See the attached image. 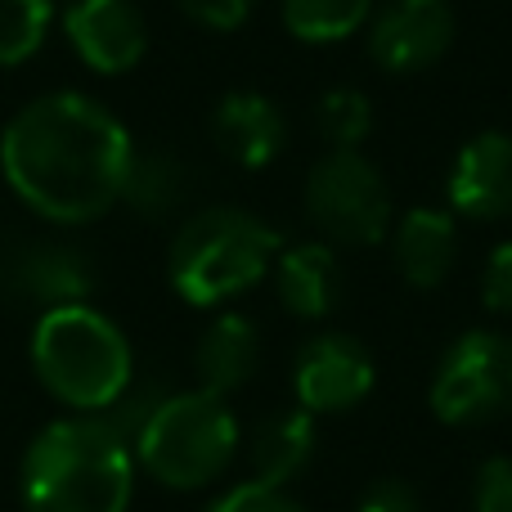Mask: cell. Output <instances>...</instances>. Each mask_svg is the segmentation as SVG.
<instances>
[{
	"mask_svg": "<svg viewBox=\"0 0 512 512\" xmlns=\"http://www.w3.org/2000/svg\"><path fill=\"white\" fill-rule=\"evenodd\" d=\"M355 512H418V495L405 486V481L382 477L360 495V508Z\"/></svg>",
	"mask_w": 512,
	"mask_h": 512,
	"instance_id": "26",
	"label": "cell"
},
{
	"mask_svg": "<svg viewBox=\"0 0 512 512\" xmlns=\"http://www.w3.org/2000/svg\"><path fill=\"white\" fill-rule=\"evenodd\" d=\"M373 355L351 333H319L297 351L292 391L306 414H342L373 391Z\"/></svg>",
	"mask_w": 512,
	"mask_h": 512,
	"instance_id": "8",
	"label": "cell"
},
{
	"mask_svg": "<svg viewBox=\"0 0 512 512\" xmlns=\"http://www.w3.org/2000/svg\"><path fill=\"white\" fill-rule=\"evenodd\" d=\"M306 216L328 243L373 248L391 234V189L360 149H328L306 176Z\"/></svg>",
	"mask_w": 512,
	"mask_h": 512,
	"instance_id": "6",
	"label": "cell"
},
{
	"mask_svg": "<svg viewBox=\"0 0 512 512\" xmlns=\"http://www.w3.org/2000/svg\"><path fill=\"white\" fill-rule=\"evenodd\" d=\"M450 207L468 221H504L512 216V135L481 131L454 153L445 180Z\"/></svg>",
	"mask_w": 512,
	"mask_h": 512,
	"instance_id": "11",
	"label": "cell"
},
{
	"mask_svg": "<svg viewBox=\"0 0 512 512\" xmlns=\"http://www.w3.org/2000/svg\"><path fill=\"white\" fill-rule=\"evenodd\" d=\"M54 23L50 0H0V68H18L45 45Z\"/></svg>",
	"mask_w": 512,
	"mask_h": 512,
	"instance_id": "20",
	"label": "cell"
},
{
	"mask_svg": "<svg viewBox=\"0 0 512 512\" xmlns=\"http://www.w3.org/2000/svg\"><path fill=\"white\" fill-rule=\"evenodd\" d=\"M63 32L77 59L104 77L131 72L149 50V27L135 0H72L63 14Z\"/></svg>",
	"mask_w": 512,
	"mask_h": 512,
	"instance_id": "10",
	"label": "cell"
},
{
	"mask_svg": "<svg viewBox=\"0 0 512 512\" xmlns=\"http://www.w3.org/2000/svg\"><path fill=\"white\" fill-rule=\"evenodd\" d=\"M391 256H396V270L409 288H436V283H445V274L454 270V256H459L454 216L436 212V207L405 212L400 221H391Z\"/></svg>",
	"mask_w": 512,
	"mask_h": 512,
	"instance_id": "14",
	"label": "cell"
},
{
	"mask_svg": "<svg viewBox=\"0 0 512 512\" xmlns=\"http://www.w3.org/2000/svg\"><path fill=\"white\" fill-rule=\"evenodd\" d=\"M427 405L450 427H477L512 409V337L472 328L454 337L427 387Z\"/></svg>",
	"mask_w": 512,
	"mask_h": 512,
	"instance_id": "7",
	"label": "cell"
},
{
	"mask_svg": "<svg viewBox=\"0 0 512 512\" xmlns=\"http://www.w3.org/2000/svg\"><path fill=\"white\" fill-rule=\"evenodd\" d=\"M373 18V0H283V27L306 45H333Z\"/></svg>",
	"mask_w": 512,
	"mask_h": 512,
	"instance_id": "19",
	"label": "cell"
},
{
	"mask_svg": "<svg viewBox=\"0 0 512 512\" xmlns=\"http://www.w3.org/2000/svg\"><path fill=\"white\" fill-rule=\"evenodd\" d=\"M32 369L59 405L104 414L135 378L131 342L95 306H59L36 319Z\"/></svg>",
	"mask_w": 512,
	"mask_h": 512,
	"instance_id": "3",
	"label": "cell"
},
{
	"mask_svg": "<svg viewBox=\"0 0 512 512\" xmlns=\"http://www.w3.org/2000/svg\"><path fill=\"white\" fill-rule=\"evenodd\" d=\"M18 495L27 512H126L135 450L104 414L59 418L27 445Z\"/></svg>",
	"mask_w": 512,
	"mask_h": 512,
	"instance_id": "2",
	"label": "cell"
},
{
	"mask_svg": "<svg viewBox=\"0 0 512 512\" xmlns=\"http://www.w3.org/2000/svg\"><path fill=\"white\" fill-rule=\"evenodd\" d=\"M131 153V135L104 104L59 90L14 113L0 140V167L9 189L45 221L86 225L122 198Z\"/></svg>",
	"mask_w": 512,
	"mask_h": 512,
	"instance_id": "1",
	"label": "cell"
},
{
	"mask_svg": "<svg viewBox=\"0 0 512 512\" xmlns=\"http://www.w3.org/2000/svg\"><path fill=\"white\" fill-rule=\"evenodd\" d=\"M481 301L495 315H512V239L499 243L486 256V270H481Z\"/></svg>",
	"mask_w": 512,
	"mask_h": 512,
	"instance_id": "24",
	"label": "cell"
},
{
	"mask_svg": "<svg viewBox=\"0 0 512 512\" xmlns=\"http://www.w3.org/2000/svg\"><path fill=\"white\" fill-rule=\"evenodd\" d=\"M472 512H512V459L495 454L477 468L472 481Z\"/></svg>",
	"mask_w": 512,
	"mask_h": 512,
	"instance_id": "23",
	"label": "cell"
},
{
	"mask_svg": "<svg viewBox=\"0 0 512 512\" xmlns=\"http://www.w3.org/2000/svg\"><path fill=\"white\" fill-rule=\"evenodd\" d=\"M279 230L243 207H207L176 230L167 256L171 288L189 306H221L256 288L279 256Z\"/></svg>",
	"mask_w": 512,
	"mask_h": 512,
	"instance_id": "4",
	"label": "cell"
},
{
	"mask_svg": "<svg viewBox=\"0 0 512 512\" xmlns=\"http://www.w3.org/2000/svg\"><path fill=\"white\" fill-rule=\"evenodd\" d=\"M212 140L239 167H270L288 144V122H283L279 104L265 99L261 90H230L212 113Z\"/></svg>",
	"mask_w": 512,
	"mask_h": 512,
	"instance_id": "12",
	"label": "cell"
},
{
	"mask_svg": "<svg viewBox=\"0 0 512 512\" xmlns=\"http://www.w3.org/2000/svg\"><path fill=\"white\" fill-rule=\"evenodd\" d=\"M256 364H261V333L248 315H234V310L216 315L194 346L198 391H212V396H230L243 382H252Z\"/></svg>",
	"mask_w": 512,
	"mask_h": 512,
	"instance_id": "15",
	"label": "cell"
},
{
	"mask_svg": "<svg viewBox=\"0 0 512 512\" xmlns=\"http://www.w3.org/2000/svg\"><path fill=\"white\" fill-rule=\"evenodd\" d=\"M315 122H319V135L328 140V149H360L364 135L373 131V104L364 90L337 86L319 99Z\"/></svg>",
	"mask_w": 512,
	"mask_h": 512,
	"instance_id": "21",
	"label": "cell"
},
{
	"mask_svg": "<svg viewBox=\"0 0 512 512\" xmlns=\"http://www.w3.org/2000/svg\"><path fill=\"white\" fill-rule=\"evenodd\" d=\"M234 450H239V423L225 396L212 391H171L135 436V463L171 490L212 486L230 468Z\"/></svg>",
	"mask_w": 512,
	"mask_h": 512,
	"instance_id": "5",
	"label": "cell"
},
{
	"mask_svg": "<svg viewBox=\"0 0 512 512\" xmlns=\"http://www.w3.org/2000/svg\"><path fill=\"white\" fill-rule=\"evenodd\" d=\"M189 198V167L167 149H135L131 153V167H126V180H122V198L131 212L149 216H171L176 207H185Z\"/></svg>",
	"mask_w": 512,
	"mask_h": 512,
	"instance_id": "18",
	"label": "cell"
},
{
	"mask_svg": "<svg viewBox=\"0 0 512 512\" xmlns=\"http://www.w3.org/2000/svg\"><path fill=\"white\" fill-rule=\"evenodd\" d=\"M194 23L212 27V32H234L243 18L252 14V0H176Z\"/></svg>",
	"mask_w": 512,
	"mask_h": 512,
	"instance_id": "25",
	"label": "cell"
},
{
	"mask_svg": "<svg viewBox=\"0 0 512 512\" xmlns=\"http://www.w3.org/2000/svg\"><path fill=\"white\" fill-rule=\"evenodd\" d=\"M315 441H319L315 414H306L301 405L265 418V423L252 432V445H248L252 481L283 490L310 459H315Z\"/></svg>",
	"mask_w": 512,
	"mask_h": 512,
	"instance_id": "17",
	"label": "cell"
},
{
	"mask_svg": "<svg viewBox=\"0 0 512 512\" xmlns=\"http://www.w3.org/2000/svg\"><path fill=\"white\" fill-rule=\"evenodd\" d=\"M274 292L297 319H324L342 297V270L328 243H297L274 256Z\"/></svg>",
	"mask_w": 512,
	"mask_h": 512,
	"instance_id": "16",
	"label": "cell"
},
{
	"mask_svg": "<svg viewBox=\"0 0 512 512\" xmlns=\"http://www.w3.org/2000/svg\"><path fill=\"white\" fill-rule=\"evenodd\" d=\"M9 292L23 301H36L45 310L81 306L95 288V270H90L86 252L68 248V243H27L5 270Z\"/></svg>",
	"mask_w": 512,
	"mask_h": 512,
	"instance_id": "13",
	"label": "cell"
},
{
	"mask_svg": "<svg viewBox=\"0 0 512 512\" xmlns=\"http://www.w3.org/2000/svg\"><path fill=\"white\" fill-rule=\"evenodd\" d=\"M454 45L450 0H382L369 23V54L382 72H423Z\"/></svg>",
	"mask_w": 512,
	"mask_h": 512,
	"instance_id": "9",
	"label": "cell"
},
{
	"mask_svg": "<svg viewBox=\"0 0 512 512\" xmlns=\"http://www.w3.org/2000/svg\"><path fill=\"white\" fill-rule=\"evenodd\" d=\"M207 512H306L288 490H274L261 486V481H243V486L225 490Z\"/></svg>",
	"mask_w": 512,
	"mask_h": 512,
	"instance_id": "22",
	"label": "cell"
}]
</instances>
